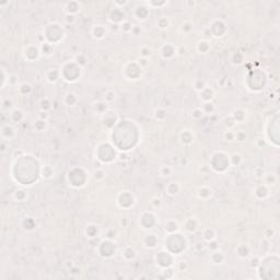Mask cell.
<instances>
[{"label": "cell", "mask_w": 280, "mask_h": 280, "mask_svg": "<svg viewBox=\"0 0 280 280\" xmlns=\"http://www.w3.org/2000/svg\"><path fill=\"white\" fill-rule=\"evenodd\" d=\"M15 136V128L11 124H6L1 127V138L2 140L9 141Z\"/></svg>", "instance_id": "cell-1"}, {"label": "cell", "mask_w": 280, "mask_h": 280, "mask_svg": "<svg viewBox=\"0 0 280 280\" xmlns=\"http://www.w3.org/2000/svg\"><path fill=\"white\" fill-rule=\"evenodd\" d=\"M92 34H93L94 39H103L104 36L106 35V30L102 25H95L92 29Z\"/></svg>", "instance_id": "cell-2"}, {"label": "cell", "mask_w": 280, "mask_h": 280, "mask_svg": "<svg viewBox=\"0 0 280 280\" xmlns=\"http://www.w3.org/2000/svg\"><path fill=\"white\" fill-rule=\"evenodd\" d=\"M144 245H146L147 247L153 249V247H156L157 244H158V239L156 237V235L148 234V235H146V237H144Z\"/></svg>", "instance_id": "cell-3"}, {"label": "cell", "mask_w": 280, "mask_h": 280, "mask_svg": "<svg viewBox=\"0 0 280 280\" xmlns=\"http://www.w3.org/2000/svg\"><path fill=\"white\" fill-rule=\"evenodd\" d=\"M225 259L224 254L222 252H219L218 249L217 251H213V253L211 254V261L213 264H222Z\"/></svg>", "instance_id": "cell-4"}, {"label": "cell", "mask_w": 280, "mask_h": 280, "mask_svg": "<svg viewBox=\"0 0 280 280\" xmlns=\"http://www.w3.org/2000/svg\"><path fill=\"white\" fill-rule=\"evenodd\" d=\"M161 54H162L163 58H171L173 57V55L175 54V49L172 47V46L170 45V44H166V45H164L162 47V49H161Z\"/></svg>", "instance_id": "cell-5"}, {"label": "cell", "mask_w": 280, "mask_h": 280, "mask_svg": "<svg viewBox=\"0 0 280 280\" xmlns=\"http://www.w3.org/2000/svg\"><path fill=\"white\" fill-rule=\"evenodd\" d=\"M78 102L77 95L73 92H68L65 96V104L67 106H74Z\"/></svg>", "instance_id": "cell-6"}, {"label": "cell", "mask_w": 280, "mask_h": 280, "mask_svg": "<svg viewBox=\"0 0 280 280\" xmlns=\"http://www.w3.org/2000/svg\"><path fill=\"white\" fill-rule=\"evenodd\" d=\"M181 139L184 144H190L194 141V136L189 130H183V132L181 134Z\"/></svg>", "instance_id": "cell-7"}, {"label": "cell", "mask_w": 280, "mask_h": 280, "mask_svg": "<svg viewBox=\"0 0 280 280\" xmlns=\"http://www.w3.org/2000/svg\"><path fill=\"white\" fill-rule=\"evenodd\" d=\"M212 98H213V91L210 88H205L200 92V98L203 102H210Z\"/></svg>", "instance_id": "cell-8"}, {"label": "cell", "mask_w": 280, "mask_h": 280, "mask_svg": "<svg viewBox=\"0 0 280 280\" xmlns=\"http://www.w3.org/2000/svg\"><path fill=\"white\" fill-rule=\"evenodd\" d=\"M203 240L207 242H210V241H212V240H215V231L213 230V229H211V228H207V229L203 230Z\"/></svg>", "instance_id": "cell-9"}, {"label": "cell", "mask_w": 280, "mask_h": 280, "mask_svg": "<svg viewBox=\"0 0 280 280\" xmlns=\"http://www.w3.org/2000/svg\"><path fill=\"white\" fill-rule=\"evenodd\" d=\"M13 198H15V200L18 201V203H23V201L27 198V192H24L23 189H17V190L13 193Z\"/></svg>", "instance_id": "cell-10"}, {"label": "cell", "mask_w": 280, "mask_h": 280, "mask_svg": "<svg viewBox=\"0 0 280 280\" xmlns=\"http://www.w3.org/2000/svg\"><path fill=\"white\" fill-rule=\"evenodd\" d=\"M11 118L15 123H20L24 118V114L20 108H15L11 113Z\"/></svg>", "instance_id": "cell-11"}, {"label": "cell", "mask_w": 280, "mask_h": 280, "mask_svg": "<svg viewBox=\"0 0 280 280\" xmlns=\"http://www.w3.org/2000/svg\"><path fill=\"white\" fill-rule=\"evenodd\" d=\"M212 195V190L208 187H201L198 189V197L201 199H208Z\"/></svg>", "instance_id": "cell-12"}, {"label": "cell", "mask_w": 280, "mask_h": 280, "mask_svg": "<svg viewBox=\"0 0 280 280\" xmlns=\"http://www.w3.org/2000/svg\"><path fill=\"white\" fill-rule=\"evenodd\" d=\"M166 192L171 196H175V195H177L178 192H180V186H178L177 183H170L168 185V187H166Z\"/></svg>", "instance_id": "cell-13"}, {"label": "cell", "mask_w": 280, "mask_h": 280, "mask_svg": "<svg viewBox=\"0 0 280 280\" xmlns=\"http://www.w3.org/2000/svg\"><path fill=\"white\" fill-rule=\"evenodd\" d=\"M185 230L188 231V232L193 233L197 230V223L194 219H188V220L185 222Z\"/></svg>", "instance_id": "cell-14"}, {"label": "cell", "mask_w": 280, "mask_h": 280, "mask_svg": "<svg viewBox=\"0 0 280 280\" xmlns=\"http://www.w3.org/2000/svg\"><path fill=\"white\" fill-rule=\"evenodd\" d=\"M123 256L127 259V261H130V259H134L135 256H136V252L132 247H126L123 252Z\"/></svg>", "instance_id": "cell-15"}, {"label": "cell", "mask_w": 280, "mask_h": 280, "mask_svg": "<svg viewBox=\"0 0 280 280\" xmlns=\"http://www.w3.org/2000/svg\"><path fill=\"white\" fill-rule=\"evenodd\" d=\"M194 89L196 90V91L198 92H201L205 88H207V84H206V81L205 80H201V79H197L194 81Z\"/></svg>", "instance_id": "cell-16"}, {"label": "cell", "mask_w": 280, "mask_h": 280, "mask_svg": "<svg viewBox=\"0 0 280 280\" xmlns=\"http://www.w3.org/2000/svg\"><path fill=\"white\" fill-rule=\"evenodd\" d=\"M201 110H203V112L205 113V114H211V113L215 112V105H213L211 102H205V104L203 105Z\"/></svg>", "instance_id": "cell-17"}, {"label": "cell", "mask_w": 280, "mask_h": 280, "mask_svg": "<svg viewBox=\"0 0 280 280\" xmlns=\"http://www.w3.org/2000/svg\"><path fill=\"white\" fill-rule=\"evenodd\" d=\"M34 127H35V129L37 130V132H44V130L46 129V127H47V123H46V120L40 119L39 118V120L35 123Z\"/></svg>", "instance_id": "cell-18"}, {"label": "cell", "mask_w": 280, "mask_h": 280, "mask_svg": "<svg viewBox=\"0 0 280 280\" xmlns=\"http://www.w3.org/2000/svg\"><path fill=\"white\" fill-rule=\"evenodd\" d=\"M42 174H43V177H45V178H50L54 174L53 168L49 166V165H45L43 168V171H42Z\"/></svg>", "instance_id": "cell-19"}, {"label": "cell", "mask_w": 280, "mask_h": 280, "mask_svg": "<svg viewBox=\"0 0 280 280\" xmlns=\"http://www.w3.org/2000/svg\"><path fill=\"white\" fill-rule=\"evenodd\" d=\"M9 81V73H7L5 68H1V89L5 88V86Z\"/></svg>", "instance_id": "cell-20"}, {"label": "cell", "mask_w": 280, "mask_h": 280, "mask_svg": "<svg viewBox=\"0 0 280 280\" xmlns=\"http://www.w3.org/2000/svg\"><path fill=\"white\" fill-rule=\"evenodd\" d=\"M32 91V86H30L29 83H22L21 86H19V92L21 94H29L30 92Z\"/></svg>", "instance_id": "cell-21"}, {"label": "cell", "mask_w": 280, "mask_h": 280, "mask_svg": "<svg viewBox=\"0 0 280 280\" xmlns=\"http://www.w3.org/2000/svg\"><path fill=\"white\" fill-rule=\"evenodd\" d=\"M229 161H230L231 164H232V165H234V166H237V165L241 163L242 157L240 156L239 153H234V154H232V157H231L230 159H229Z\"/></svg>", "instance_id": "cell-22"}, {"label": "cell", "mask_w": 280, "mask_h": 280, "mask_svg": "<svg viewBox=\"0 0 280 280\" xmlns=\"http://www.w3.org/2000/svg\"><path fill=\"white\" fill-rule=\"evenodd\" d=\"M203 115H205V113L203 112L201 107L200 108H195V110L192 112V117L194 118V119H196V120L200 119Z\"/></svg>", "instance_id": "cell-23"}, {"label": "cell", "mask_w": 280, "mask_h": 280, "mask_svg": "<svg viewBox=\"0 0 280 280\" xmlns=\"http://www.w3.org/2000/svg\"><path fill=\"white\" fill-rule=\"evenodd\" d=\"M172 172H173V170L170 165H164V166H162L160 170V173L162 176H170V175L172 174Z\"/></svg>", "instance_id": "cell-24"}, {"label": "cell", "mask_w": 280, "mask_h": 280, "mask_svg": "<svg viewBox=\"0 0 280 280\" xmlns=\"http://www.w3.org/2000/svg\"><path fill=\"white\" fill-rule=\"evenodd\" d=\"M157 24H158V27H160V29L164 30V29H166V27H169V24H170V21H169V20L166 19V18L163 17V18H161V19L159 20L158 23H157Z\"/></svg>", "instance_id": "cell-25"}, {"label": "cell", "mask_w": 280, "mask_h": 280, "mask_svg": "<svg viewBox=\"0 0 280 280\" xmlns=\"http://www.w3.org/2000/svg\"><path fill=\"white\" fill-rule=\"evenodd\" d=\"M93 177H94V180H96V181L103 180L104 177H105V172H104L103 170H101V169H98V170L93 173Z\"/></svg>", "instance_id": "cell-26"}, {"label": "cell", "mask_w": 280, "mask_h": 280, "mask_svg": "<svg viewBox=\"0 0 280 280\" xmlns=\"http://www.w3.org/2000/svg\"><path fill=\"white\" fill-rule=\"evenodd\" d=\"M209 48H210V45H209L207 42H200V43L198 44V50L200 53H203V54L207 53Z\"/></svg>", "instance_id": "cell-27"}, {"label": "cell", "mask_w": 280, "mask_h": 280, "mask_svg": "<svg viewBox=\"0 0 280 280\" xmlns=\"http://www.w3.org/2000/svg\"><path fill=\"white\" fill-rule=\"evenodd\" d=\"M12 105H13V103H12V100H11V98H5V100H2V103H1V107H2L3 110H11V108H12Z\"/></svg>", "instance_id": "cell-28"}, {"label": "cell", "mask_w": 280, "mask_h": 280, "mask_svg": "<svg viewBox=\"0 0 280 280\" xmlns=\"http://www.w3.org/2000/svg\"><path fill=\"white\" fill-rule=\"evenodd\" d=\"M154 116H156L157 119L162 120V119H164L165 116H166V112H165L164 110H161V108H159V110L156 111V114H154Z\"/></svg>", "instance_id": "cell-29"}, {"label": "cell", "mask_w": 280, "mask_h": 280, "mask_svg": "<svg viewBox=\"0 0 280 280\" xmlns=\"http://www.w3.org/2000/svg\"><path fill=\"white\" fill-rule=\"evenodd\" d=\"M18 82H19V78H18L17 74H10L8 84H10V86H17Z\"/></svg>", "instance_id": "cell-30"}, {"label": "cell", "mask_w": 280, "mask_h": 280, "mask_svg": "<svg viewBox=\"0 0 280 280\" xmlns=\"http://www.w3.org/2000/svg\"><path fill=\"white\" fill-rule=\"evenodd\" d=\"M115 100V92L114 91H112V90H110V91H107L106 92V94H105V101L106 102H112V101H114Z\"/></svg>", "instance_id": "cell-31"}, {"label": "cell", "mask_w": 280, "mask_h": 280, "mask_svg": "<svg viewBox=\"0 0 280 280\" xmlns=\"http://www.w3.org/2000/svg\"><path fill=\"white\" fill-rule=\"evenodd\" d=\"M224 139L227 141H232V140L235 139V134L232 132H227L224 134Z\"/></svg>", "instance_id": "cell-32"}, {"label": "cell", "mask_w": 280, "mask_h": 280, "mask_svg": "<svg viewBox=\"0 0 280 280\" xmlns=\"http://www.w3.org/2000/svg\"><path fill=\"white\" fill-rule=\"evenodd\" d=\"M217 245H218V242L215 241V240H212V241L209 242L208 249H211L212 252H213V251H217V249H218V246H217Z\"/></svg>", "instance_id": "cell-33"}, {"label": "cell", "mask_w": 280, "mask_h": 280, "mask_svg": "<svg viewBox=\"0 0 280 280\" xmlns=\"http://www.w3.org/2000/svg\"><path fill=\"white\" fill-rule=\"evenodd\" d=\"M245 138H246V135H245L243 132H239L235 134V139L239 140V141H244Z\"/></svg>", "instance_id": "cell-34"}, {"label": "cell", "mask_w": 280, "mask_h": 280, "mask_svg": "<svg viewBox=\"0 0 280 280\" xmlns=\"http://www.w3.org/2000/svg\"><path fill=\"white\" fill-rule=\"evenodd\" d=\"M132 25H130L129 22H123L122 23V30L125 32H128V31H132Z\"/></svg>", "instance_id": "cell-35"}, {"label": "cell", "mask_w": 280, "mask_h": 280, "mask_svg": "<svg viewBox=\"0 0 280 280\" xmlns=\"http://www.w3.org/2000/svg\"><path fill=\"white\" fill-rule=\"evenodd\" d=\"M66 21L68 22V23H73L74 21H76V18H74V15H66Z\"/></svg>", "instance_id": "cell-36"}, {"label": "cell", "mask_w": 280, "mask_h": 280, "mask_svg": "<svg viewBox=\"0 0 280 280\" xmlns=\"http://www.w3.org/2000/svg\"><path fill=\"white\" fill-rule=\"evenodd\" d=\"M39 118H40V119L46 120L48 118V113L47 112H44V111H41V113H40V115H39Z\"/></svg>", "instance_id": "cell-37"}, {"label": "cell", "mask_w": 280, "mask_h": 280, "mask_svg": "<svg viewBox=\"0 0 280 280\" xmlns=\"http://www.w3.org/2000/svg\"><path fill=\"white\" fill-rule=\"evenodd\" d=\"M119 159H120V160H124V161L128 160V158L126 157V154H123V153H120V154H119Z\"/></svg>", "instance_id": "cell-38"}, {"label": "cell", "mask_w": 280, "mask_h": 280, "mask_svg": "<svg viewBox=\"0 0 280 280\" xmlns=\"http://www.w3.org/2000/svg\"><path fill=\"white\" fill-rule=\"evenodd\" d=\"M114 3H115V5H122V6H124V5H127L128 2H127V1H123V2H118V1H115Z\"/></svg>", "instance_id": "cell-39"}]
</instances>
